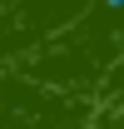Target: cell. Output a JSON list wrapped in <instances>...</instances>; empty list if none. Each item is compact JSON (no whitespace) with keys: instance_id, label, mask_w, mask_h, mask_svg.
I'll use <instances>...</instances> for the list:
<instances>
[{"instance_id":"obj_1","label":"cell","mask_w":124,"mask_h":129,"mask_svg":"<svg viewBox=\"0 0 124 129\" xmlns=\"http://www.w3.org/2000/svg\"><path fill=\"white\" fill-rule=\"evenodd\" d=\"M104 5H109V10H124V0H104Z\"/></svg>"}]
</instances>
